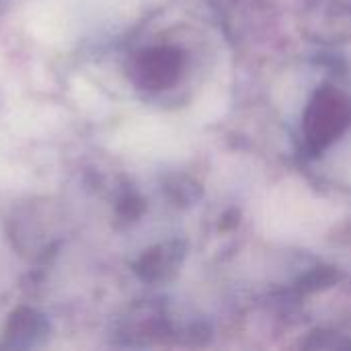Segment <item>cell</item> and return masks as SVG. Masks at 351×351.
Masks as SVG:
<instances>
[{"instance_id": "cell-1", "label": "cell", "mask_w": 351, "mask_h": 351, "mask_svg": "<svg viewBox=\"0 0 351 351\" xmlns=\"http://www.w3.org/2000/svg\"><path fill=\"white\" fill-rule=\"evenodd\" d=\"M351 123V99L335 88H323L304 115L306 142L315 152L333 144Z\"/></svg>"}]
</instances>
